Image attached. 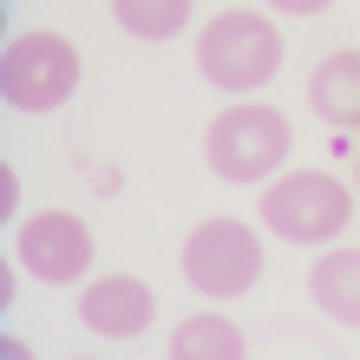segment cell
I'll return each instance as SVG.
<instances>
[{
    "mask_svg": "<svg viewBox=\"0 0 360 360\" xmlns=\"http://www.w3.org/2000/svg\"><path fill=\"white\" fill-rule=\"evenodd\" d=\"M288 144H295L288 118L275 112V105L243 98V105H229V112L210 118L203 158H210V171H217L223 184H269L275 171H282Z\"/></svg>",
    "mask_w": 360,
    "mask_h": 360,
    "instance_id": "cell-1",
    "label": "cell"
},
{
    "mask_svg": "<svg viewBox=\"0 0 360 360\" xmlns=\"http://www.w3.org/2000/svg\"><path fill=\"white\" fill-rule=\"evenodd\" d=\"M197 66H203L210 86H223V92H256V86L275 79V66H282V33H275L262 13L229 7V13H217L197 33Z\"/></svg>",
    "mask_w": 360,
    "mask_h": 360,
    "instance_id": "cell-2",
    "label": "cell"
},
{
    "mask_svg": "<svg viewBox=\"0 0 360 360\" xmlns=\"http://www.w3.org/2000/svg\"><path fill=\"white\" fill-rule=\"evenodd\" d=\"M184 282L197 295H217V302H236V295L256 288L262 275V236L236 217H210L184 236Z\"/></svg>",
    "mask_w": 360,
    "mask_h": 360,
    "instance_id": "cell-3",
    "label": "cell"
},
{
    "mask_svg": "<svg viewBox=\"0 0 360 360\" xmlns=\"http://www.w3.org/2000/svg\"><path fill=\"white\" fill-rule=\"evenodd\" d=\"M79 79H86V66H79V46L66 33H27L0 59V92H7V105L13 112H33V118L59 112L79 92Z\"/></svg>",
    "mask_w": 360,
    "mask_h": 360,
    "instance_id": "cell-4",
    "label": "cell"
},
{
    "mask_svg": "<svg viewBox=\"0 0 360 360\" xmlns=\"http://www.w3.org/2000/svg\"><path fill=\"white\" fill-rule=\"evenodd\" d=\"M347 217H354V197L328 171H288L282 184L262 190V223L282 243H328L347 229Z\"/></svg>",
    "mask_w": 360,
    "mask_h": 360,
    "instance_id": "cell-5",
    "label": "cell"
},
{
    "mask_svg": "<svg viewBox=\"0 0 360 360\" xmlns=\"http://www.w3.org/2000/svg\"><path fill=\"white\" fill-rule=\"evenodd\" d=\"M13 256H20V269H27L33 282L72 288V282L92 275V229H86V217H72V210H39V217L20 223Z\"/></svg>",
    "mask_w": 360,
    "mask_h": 360,
    "instance_id": "cell-6",
    "label": "cell"
},
{
    "mask_svg": "<svg viewBox=\"0 0 360 360\" xmlns=\"http://www.w3.org/2000/svg\"><path fill=\"white\" fill-rule=\"evenodd\" d=\"M151 288L138 282V275H105V282L79 288V321H86L92 334H105V341H131V334L151 328Z\"/></svg>",
    "mask_w": 360,
    "mask_h": 360,
    "instance_id": "cell-7",
    "label": "cell"
},
{
    "mask_svg": "<svg viewBox=\"0 0 360 360\" xmlns=\"http://www.w3.org/2000/svg\"><path fill=\"white\" fill-rule=\"evenodd\" d=\"M308 105L334 131H360V53H328L308 79Z\"/></svg>",
    "mask_w": 360,
    "mask_h": 360,
    "instance_id": "cell-8",
    "label": "cell"
},
{
    "mask_svg": "<svg viewBox=\"0 0 360 360\" xmlns=\"http://www.w3.org/2000/svg\"><path fill=\"white\" fill-rule=\"evenodd\" d=\"M308 295L341 328H360V249H328L308 275Z\"/></svg>",
    "mask_w": 360,
    "mask_h": 360,
    "instance_id": "cell-9",
    "label": "cell"
},
{
    "mask_svg": "<svg viewBox=\"0 0 360 360\" xmlns=\"http://www.w3.org/2000/svg\"><path fill=\"white\" fill-rule=\"evenodd\" d=\"M171 360H249V341L229 314H190L171 334Z\"/></svg>",
    "mask_w": 360,
    "mask_h": 360,
    "instance_id": "cell-10",
    "label": "cell"
},
{
    "mask_svg": "<svg viewBox=\"0 0 360 360\" xmlns=\"http://www.w3.org/2000/svg\"><path fill=\"white\" fill-rule=\"evenodd\" d=\"M112 13L138 39H177L190 27V0H112Z\"/></svg>",
    "mask_w": 360,
    "mask_h": 360,
    "instance_id": "cell-11",
    "label": "cell"
},
{
    "mask_svg": "<svg viewBox=\"0 0 360 360\" xmlns=\"http://www.w3.org/2000/svg\"><path fill=\"white\" fill-rule=\"evenodd\" d=\"M275 13H321V7H334V0H269Z\"/></svg>",
    "mask_w": 360,
    "mask_h": 360,
    "instance_id": "cell-12",
    "label": "cell"
},
{
    "mask_svg": "<svg viewBox=\"0 0 360 360\" xmlns=\"http://www.w3.org/2000/svg\"><path fill=\"white\" fill-rule=\"evenodd\" d=\"M7 360H33V354H27V341H7Z\"/></svg>",
    "mask_w": 360,
    "mask_h": 360,
    "instance_id": "cell-13",
    "label": "cell"
},
{
    "mask_svg": "<svg viewBox=\"0 0 360 360\" xmlns=\"http://www.w3.org/2000/svg\"><path fill=\"white\" fill-rule=\"evenodd\" d=\"M354 184H360V164H354Z\"/></svg>",
    "mask_w": 360,
    "mask_h": 360,
    "instance_id": "cell-14",
    "label": "cell"
}]
</instances>
